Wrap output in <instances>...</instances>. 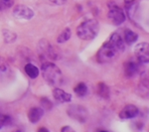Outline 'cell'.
Masks as SVG:
<instances>
[{"mask_svg": "<svg viewBox=\"0 0 149 132\" xmlns=\"http://www.w3.org/2000/svg\"><path fill=\"white\" fill-rule=\"evenodd\" d=\"M38 132H50L48 129L46 128V127H41V128L38 130Z\"/></svg>", "mask_w": 149, "mask_h": 132, "instance_id": "d4e9b609", "label": "cell"}, {"mask_svg": "<svg viewBox=\"0 0 149 132\" xmlns=\"http://www.w3.org/2000/svg\"><path fill=\"white\" fill-rule=\"evenodd\" d=\"M13 14L16 18L25 19V20H30L34 17V12L32 9L26 5H22V4L16 5L13 10Z\"/></svg>", "mask_w": 149, "mask_h": 132, "instance_id": "52a82bcc", "label": "cell"}, {"mask_svg": "<svg viewBox=\"0 0 149 132\" xmlns=\"http://www.w3.org/2000/svg\"><path fill=\"white\" fill-rule=\"evenodd\" d=\"M71 29L70 28H66L65 30L62 31V33L58 36L57 38V42L59 43V44H62V43H65L67 42L68 40H70V38H71Z\"/></svg>", "mask_w": 149, "mask_h": 132, "instance_id": "ac0fdd59", "label": "cell"}, {"mask_svg": "<svg viewBox=\"0 0 149 132\" xmlns=\"http://www.w3.org/2000/svg\"><path fill=\"white\" fill-rule=\"evenodd\" d=\"M134 55L138 63H149V43L142 42L136 45L134 48Z\"/></svg>", "mask_w": 149, "mask_h": 132, "instance_id": "5b68a950", "label": "cell"}, {"mask_svg": "<svg viewBox=\"0 0 149 132\" xmlns=\"http://www.w3.org/2000/svg\"><path fill=\"white\" fill-rule=\"evenodd\" d=\"M8 120H9V118H7V117L0 119V129H1L4 125H6V124L8 123Z\"/></svg>", "mask_w": 149, "mask_h": 132, "instance_id": "cb8c5ba5", "label": "cell"}, {"mask_svg": "<svg viewBox=\"0 0 149 132\" xmlns=\"http://www.w3.org/2000/svg\"><path fill=\"white\" fill-rule=\"evenodd\" d=\"M123 41L126 45L130 46V45H133L134 43L137 41L138 39V34L135 32H133L130 29H125L124 30V34H123Z\"/></svg>", "mask_w": 149, "mask_h": 132, "instance_id": "5bb4252c", "label": "cell"}, {"mask_svg": "<svg viewBox=\"0 0 149 132\" xmlns=\"http://www.w3.org/2000/svg\"><path fill=\"white\" fill-rule=\"evenodd\" d=\"M118 51L115 49V47L109 41L105 42L104 44L100 47V49L98 50L97 54V60L98 63L104 64V63H109L112 60L115 59L116 55L118 54Z\"/></svg>", "mask_w": 149, "mask_h": 132, "instance_id": "3957f363", "label": "cell"}, {"mask_svg": "<svg viewBox=\"0 0 149 132\" xmlns=\"http://www.w3.org/2000/svg\"><path fill=\"white\" fill-rule=\"evenodd\" d=\"M3 37H4V41L6 43H13L15 42V40L17 39V35L14 32L9 30H4L3 31Z\"/></svg>", "mask_w": 149, "mask_h": 132, "instance_id": "ffe728a7", "label": "cell"}, {"mask_svg": "<svg viewBox=\"0 0 149 132\" xmlns=\"http://www.w3.org/2000/svg\"><path fill=\"white\" fill-rule=\"evenodd\" d=\"M138 114H139V109L137 106H135L133 104H127L119 112V117L121 119L125 120V119L135 118Z\"/></svg>", "mask_w": 149, "mask_h": 132, "instance_id": "ba28073f", "label": "cell"}, {"mask_svg": "<svg viewBox=\"0 0 149 132\" xmlns=\"http://www.w3.org/2000/svg\"><path fill=\"white\" fill-rule=\"evenodd\" d=\"M24 69H25V73L27 74L31 79H36L39 76V73H40L39 69L32 64H27L25 66V68H24Z\"/></svg>", "mask_w": 149, "mask_h": 132, "instance_id": "2e32d148", "label": "cell"}, {"mask_svg": "<svg viewBox=\"0 0 149 132\" xmlns=\"http://www.w3.org/2000/svg\"><path fill=\"white\" fill-rule=\"evenodd\" d=\"M42 76L44 80L49 83L50 85L58 86L62 83V72L55 64L53 63H44L41 68Z\"/></svg>", "mask_w": 149, "mask_h": 132, "instance_id": "7a4b0ae2", "label": "cell"}, {"mask_svg": "<svg viewBox=\"0 0 149 132\" xmlns=\"http://www.w3.org/2000/svg\"><path fill=\"white\" fill-rule=\"evenodd\" d=\"M100 132H107V131H104V130H102V131H100Z\"/></svg>", "mask_w": 149, "mask_h": 132, "instance_id": "484cf974", "label": "cell"}, {"mask_svg": "<svg viewBox=\"0 0 149 132\" xmlns=\"http://www.w3.org/2000/svg\"><path fill=\"white\" fill-rule=\"evenodd\" d=\"M100 32V23L97 19H88L77 28V35L81 40L90 41L95 39Z\"/></svg>", "mask_w": 149, "mask_h": 132, "instance_id": "6da1fadb", "label": "cell"}, {"mask_svg": "<svg viewBox=\"0 0 149 132\" xmlns=\"http://www.w3.org/2000/svg\"><path fill=\"white\" fill-rule=\"evenodd\" d=\"M109 41L115 47V49L119 53H122L124 51V49H125V43H124V41H123V38H122V36L119 34L118 32L113 33V34L110 36Z\"/></svg>", "mask_w": 149, "mask_h": 132, "instance_id": "8fae6325", "label": "cell"}, {"mask_svg": "<svg viewBox=\"0 0 149 132\" xmlns=\"http://www.w3.org/2000/svg\"><path fill=\"white\" fill-rule=\"evenodd\" d=\"M61 132H76V131H74L71 126H64V127H62Z\"/></svg>", "mask_w": 149, "mask_h": 132, "instance_id": "603a6c76", "label": "cell"}, {"mask_svg": "<svg viewBox=\"0 0 149 132\" xmlns=\"http://www.w3.org/2000/svg\"><path fill=\"white\" fill-rule=\"evenodd\" d=\"M109 19L112 22L113 25H121L125 21L126 16L124 14L123 10L114 2H109V13H107Z\"/></svg>", "mask_w": 149, "mask_h": 132, "instance_id": "277c9868", "label": "cell"}, {"mask_svg": "<svg viewBox=\"0 0 149 132\" xmlns=\"http://www.w3.org/2000/svg\"><path fill=\"white\" fill-rule=\"evenodd\" d=\"M124 5H125V11H126L127 16H128L129 19H131L132 20L134 16H135L136 10H137L138 2H135V1L125 2Z\"/></svg>", "mask_w": 149, "mask_h": 132, "instance_id": "9a60e30c", "label": "cell"}, {"mask_svg": "<svg viewBox=\"0 0 149 132\" xmlns=\"http://www.w3.org/2000/svg\"><path fill=\"white\" fill-rule=\"evenodd\" d=\"M39 49L40 51L43 53L45 57L50 58L52 60H57L58 59V53L54 47L52 46L50 43H47L46 41H42L39 44Z\"/></svg>", "mask_w": 149, "mask_h": 132, "instance_id": "9c48e42d", "label": "cell"}, {"mask_svg": "<svg viewBox=\"0 0 149 132\" xmlns=\"http://www.w3.org/2000/svg\"><path fill=\"white\" fill-rule=\"evenodd\" d=\"M44 115V110L43 108H40V107H33L29 110L28 112V118L30 122L32 123H37L38 121L40 120L41 118Z\"/></svg>", "mask_w": 149, "mask_h": 132, "instance_id": "4fadbf2b", "label": "cell"}, {"mask_svg": "<svg viewBox=\"0 0 149 132\" xmlns=\"http://www.w3.org/2000/svg\"><path fill=\"white\" fill-rule=\"evenodd\" d=\"M13 1H9V0H0V10H5L7 8H10L13 5Z\"/></svg>", "mask_w": 149, "mask_h": 132, "instance_id": "44dd1931", "label": "cell"}, {"mask_svg": "<svg viewBox=\"0 0 149 132\" xmlns=\"http://www.w3.org/2000/svg\"><path fill=\"white\" fill-rule=\"evenodd\" d=\"M74 92H76V94L78 95V97H85V95L88 93V86L86 85V83H78V85H76V88H74Z\"/></svg>", "mask_w": 149, "mask_h": 132, "instance_id": "d6986e66", "label": "cell"}, {"mask_svg": "<svg viewBox=\"0 0 149 132\" xmlns=\"http://www.w3.org/2000/svg\"><path fill=\"white\" fill-rule=\"evenodd\" d=\"M68 114L74 120L86 122L88 119V110L81 105H71L68 108Z\"/></svg>", "mask_w": 149, "mask_h": 132, "instance_id": "8992f818", "label": "cell"}, {"mask_svg": "<svg viewBox=\"0 0 149 132\" xmlns=\"http://www.w3.org/2000/svg\"><path fill=\"white\" fill-rule=\"evenodd\" d=\"M41 105H42L45 109L52 108V102L50 101L48 98H42V99H41Z\"/></svg>", "mask_w": 149, "mask_h": 132, "instance_id": "7402d4cb", "label": "cell"}, {"mask_svg": "<svg viewBox=\"0 0 149 132\" xmlns=\"http://www.w3.org/2000/svg\"><path fill=\"white\" fill-rule=\"evenodd\" d=\"M97 94L103 98H109V88L105 83H100L97 85Z\"/></svg>", "mask_w": 149, "mask_h": 132, "instance_id": "e0dca14e", "label": "cell"}, {"mask_svg": "<svg viewBox=\"0 0 149 132\" xmlns=\"http://www.w3.org/2000/svg\"><path fill=\"white\" fill-rule=\"evenodd\" d=\"M53 95H54L55 99L59 102H70L72 100V95L70 93L64 92L63 90L58 88L53 90Z\"/></svg>", "mask_w": 149, "mask_h": 132, "instance_id": "7c38bea8", "label": "cell"}, {"mask_svg": "<svg viewBox=\"0 0 149 132\" xmlns=\"http://www.w3.org/2000/svg\"><path fill=\"white\" fill-rule=\"evenodd\" d=\"M140 72V63L134 61H128L124 63V73L128 78L136 76Z\"/></svg>", "mask_w": 149, "mask_h": 132, "instance_id": "30bf717a", "label": "cell"}]
</instances>
